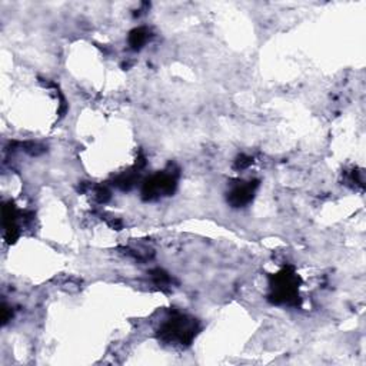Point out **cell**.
Segmentation results:
<instances>
[{"label":"cell","instance_id":"6da1fadb","mask_svg":"<svg viewBox=\"0 0 366 366\" xmlns=\"http://www.w3.org/2000/svg\"><path fill=\"white\" fill-rule=\"evenodd\" d=\"M162 336L168 341H179L181 343L190 342L192 338L195 336V325L193 322L188 321L183 317H179L176 319L169 321L164 328H162Z\"/></svg>","mask_w":366,"mask_h":366},{"label":"cell","instance_id":"7a4b0ae2","mask_svg":"<svg viewBox=\"0 0 366 366\" xmlns=\"http://www.w3.org/2000/svg\"><path fill=\"white\" fill-rule=\"evenodd\" d=\"M175 185H176V181L172 175H168V173L156 175L146 181V183L143 185L142 195L145 199H154V197H158L161 193L169 195L175 190Z\"/></svg>","mask_w":366,"mask_h":366},{"label":"cell","instance_id":"3957f363","mask_svg":"<svg viewBox=\"0 0 366 366\" xmlns=\"http://www.w3.org/2000/svg\"><path fill=\"white\" fill-rule=\"evenodd\" d=\"M296 285H298V279L296 276L289 272V271H283L281 274L276 275L275 278V302H291L292 299L296 298Z\"/></svg>","mask_w":366,"mask_h":366},{"label":"cell","instance_id":"277c9868","mask_svg":"<svg viewBox=\"0 0 366 366\" xmlns=\"http://www.w3.org/2000/svg\"><path fill=\"white\" fill-rule=\"evenodd\" d=\"M255 188H256V183L252 185V182H249L248 185H242V186H238L232 190L231 196H229V202L239 207V206H243L246 203H249L253 197V193H255Z\"/></svg>","mask_w":366,"mask_h":366},{"label":"cell","instance_id":"5b68a950","mask_svg":"<svg viewBox=\"0 0 366 366\" xmlns=\"http://www.w3.org/2000/svg\"><path fill=\"white\" fill-rule=\"evenodd\" d=\"M147 35H149V32H147L145 28L135 29L133 32H130V36H129V43H130V46H132L135 50L140 49V47L146 43V40H147V37H149Z\"/></svg>","mask_w":366,"mask_h":366}]
</instances>
